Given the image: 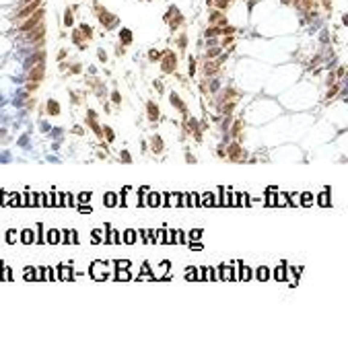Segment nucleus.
Wrapping results in <instances>:
<instances>
[{"mask_svg": "<svg viewBox=\"0 0 348 360\" xmlns=\"http://www.w3.org/2000/svg\"><path fill=\"white\" fill-rule=\"evenodd\" d=\"M89 197H91V194H81L78 196V202H89Z\"/></svg>", "mask_w": 348, "mask_h": 360, "instance_id": "23", "label": "nucleus"}, {"mask_svg": "<svg viewBox=\"0 0 348 360\" xmlns=\"http://www.w3.org/2000/svg\"><path fill=\"white\" fill-rule=\"evenodd\" d=\"M39 19H41V12H37V14H35L33 19L29 21V23H25V25H23V29H25V31H27V29H31L33 25H37V23H39Z\"/></svg>", "mask_w": 348, "mask_h": 360, "instance_id": "5", "label": "nucleus"}, {"mask_svg": "<svg viewBox=\"0 0 348 360\" xmlns=\"http://www.w3.org/2000/svg\"><path fill=\"white\" fill-rule=\"evenodd\" d=\"M128 266H130V261H126V259L117 261V267H120V270H128Z\"/></svg>", "mask_w": 348, "mask_h": 360, "instance_id": "18", "label": "nucleus"}, {"mask_svg": "<svg viewBox=\"0 0 348 360\" xmlns=\"http://www.w3.org/2000/svg\"><path fill=\"white\" fill-rule=\"evenodd\" d=\"M167 197H169V200H165V204H167V206H177V204H184V202L179 200V197H181L179 194H171V196H167Z\"/></svg>", "mask_w": 348, "mask_h": 360, "instance_id": "3", "label": "nucleus"}, {"mask_svg": "<svg viewBox=\"0 0 348 360\" xmlns=\"http://www.w3.org/2000/svg\"><path fill=\"white\" fill-rule=\"evenodd\" d=\"M6 239H8V243H14V241H17V232H14V231H11Z\"/></svg>", "mask_w": 348, "mask_h": 360, "instance_id": "19", "label": "nucleus"}, {"mask_svg": "<svg viewBox=\"0 0 348 360\" xmlns=\"http://www.w3.org/2000/svg\"><path fill=\"white\" fill-rule=\"evenodd\" d=\"M319 204H321V206H327V194H321V196H319Z\"/></svg>", "mask_w": 348, "mask_h": 360, "instance_id": "20", "label": "nucleus"}, {"mask_svg": "<svg viewBox=\"0 0 348 360\" xmlns=\"http://www.w3.org/2000/svg\"><path fill=\"white\" fill-rule=\"evenodd\" d=\"M37 6H39V0H35L33 4H29V6H27L25 11H21V12H19V17H17V19H25V17H27V14H31V12H33L35 8H37Z\"/></svg>", "mask_w": 348, "mask_h": 360, "instance_id": "2", "label": "nucleus"}, {"mask_svg": "<svg viewBox=\"0 0 348 360\" xmlns=\"http://www.w3.org/2000/svg\"><path fill=\"white\" fill-rule=\"evenodd\" d=\"M103 266H105V264H101V261H95V264H93V267H91V274H93L95 280H107V278H109V274L103 270Z\"/></svg>", "mask_w": 348, "mask_h": 360, "instance_id": "1", "label": "nucleus"}, {"mask_svg": "<svg viewBox=\"0 0 348 360\" xmlns=\"http://www.w3.org/2000/svg\"><path fill=\"white\" fill-rule=\"evenodd\" d=\"M117 278L120 280H130V272H128V270H120V272H117Z\"/></svg>", "mask_w": 348, "mask_h": 360, "instance_id": "13", "label": "nucleus"}, {"mask_svg": "<svg viewBox=\"0 0 348 360\" xmlns=\"http://www.w3.org/2000/svg\"><path fill=\"white\" fill-rule=\"evenodd\" d=\"M186 241V237H184V232H177V243H184Z\"/></svg>", "mask_w": 348, "mask_h": 360, "instance_id": "24", "label": "nucleus"}, {"mask_svg": "<svg viewBox=\"0 0 348 360\" xmlns=\"http://www.w3.org/2000/svg\"><path fill=\"white\" fill-rule=\"evenodd\" d=\"M200 235H202V231H194V232H192V237H194V239H200Z\"/></svg>", "mask_w": 348, "mask_h": 360, "instance_id": "26", "label": "nucleus"}, {"mask_svg": "<svg viewBox=\"0 0 348 360\" xmlns=\"http://www.w3.org/2000/svg\"><path fill=\"white\" fill-rule=\"evenodd\" d=\"M70 278H72L70 267H60V280H70Z\"/></svg>", "mask_w": 348, "mask_h": 360, "instance_id": "7", "label": "nucleus"}, {"mask_svg": "<svg viewBox=\"0 0 348 360\" xmlns=\"http://www.w3.org/2000/svg\"><path fill=\"white\" fill-rule=\"evenodd\" d=\"M303 204H311V194H303Z\"/></svg>", "mask_w": 348, "mask_h": 360, "instance_id": "22", "label": "nucleus"}, {"mask_svg": "<svg viewBox=\"0 0 348 360\" xmlns=\"http://www.w3.org/2000/svg\"><path fill=\"white\" fill-rule=\"evenodd\" d=\"M31 278H33V270L27 267V270H25V280H31Z\"/></svg>", "mask_w": 348, "mask_h": 360, "instance_id": "21", "label": "nucleus"}, {"mask_svg": "<svg viewBox=\"0 0 348 360\" xmlns=\"http://www.w3.org/2000/svg\"><path fill=\"white\" fill-rule=\"evenodd\" d=\"M134 239H136L134 231H128V232H126V243H134Z\"/></svg>", "mask_w": 348, "mask_h": 360, "instance_id": "16", "label": "nucleus"}, {"mask_svg": "<svg viewBox=\"0 0 348 360\" xmlns=\"http://www.w3.org/2000/svg\"><path fill=\"white\" fill-rule=\"evenodd\" d=\"M231 278H233V270L227 267V266H222L221 267V280H231Z\"/></svg>", "mask_w": 348, "mask_h": 360, "instance_id": "4", "label": "nucleus"}, {"mask_svg": "<svg viewBox=\"0 0 348 360\" xmlns=\"http://www.w3.org/2000/svg\"><path fill=\"white\" fill-rule=\"evenodd\" d=\"M56 241H58V232L49 231V235H47V243H56Z\"/></svg>", "mask_w": 348, "mask_h": 360, "instance_id": "14", "label": "nucleus"}, {"mask_svg": "<svg viewBox=\"0 0 348 360\" xmlns=\"http://www.w3.org/2000/svg\"><path fill=\"white\" fill-rule=\"evenodd\" d=\"M196 278H198L196 270H187V280H196Z\"/></svg>", "mask_w": 348, "mask_h": 360, "instance_id": "17", "label": "nucleus"}, {"mask_svg": "<svg viewBox=\"0 0 348 360\" xmlns=\"http://www.w3.org/2000/svg\"><path fill=\"white\" fill-rule=\"evenodd\" d=\"M268 276H270V272H268V267H266V266L257 270V280H262V282H264V280H268Z\"/></svg>", "mask_w": 348, "mask_h": 360, "instance_id": "8", "label": "nucleus"}, {"mask_svg": "<svg viewBox=\"0 0 348 360\" xmlns=\"http://www.w3.org/2000/svg\"><path fill=\"white\" fill-rule=\"evenodd\" d=\"M159 197H161L159 194H151V200H148V204H151V206H157V204H159Z\"/></svg>", "mask_w": 348, "mask_h": 360, "instance_id": "15", "label": "nucleus"}, {"mask_svg": "<svg viewBox=\"0 0 348 360\" xmlns=\"http://www.w3.org/2000/svg\"><path fill=\"white\" fill-rule=\"evenodd\" d=\"M33 241V235H31V231H23V243H31Z\"/></svg>", "mask_w": 348, "mask_h": 360, "instance_id": "12", "label": "nucleus"}, {"mask_svg": "<svg viewBox=\"0 0 348 360\" xmlns=\"http://www.w3.org/2000/svg\"><path fill=\"white\" fill-rule=\"evenodd\" d=\"M274 278H276V280H284V266L276 267V272H274Z\"/></svg>", "mask_w": 348, "mask_h": 360, "instance_id": "11", "label": "nucleus"}, {"mask_svg": "<svg viewBox=\"0 0 348 360\" xmlns=\"http://www.w3.org/2000/svg\"><path fill=\"white\" fill-rule=\"evenodd\" d=\"M105 204H107V206H116L117 204V196L116 194H107V196H105Z\"/></svg>", "mask_w": 348, "mask_h": 360, "instance_id": "9", "label": "nucleus"}, {"mask_svg": "<svg viewBox=\"0 0 348 360\" xmlns=\"http://www.w3.org/2000/svg\"><path fill=\"white\" fill-rule=\"evenodd\" d=\"M2 276H4V280H11V270H4V274H2Z\"/></svg>", "mask_w": 348, "mask_h": 360, "instance_id": "25", "label": "nucleus"}, {"mask_svg": "<svg viewBox=\"0 0 348 360\" xmlns=\"http://www.w3.org/2000/svg\"><path fill=\"white\" fill-rule=\"evenodd\" d=\"M190 247H192V249H202V245H200V243H192Z\"/></svg>", "mask_w": 348, "mask_h": 360, "instance_id": "27", "label": "nucleus"}, {"mask_svg": "<svg viewBox=\"0 0 348 360\" xmlns=\"http://www.w3.org/2000/svg\"><path fill=\"white\" fill-rule=\"evenodd\" d=\"M239 278H241V280H249V278H251V270H249V267H245V266H241V274H239Z\"/></svg>", "mask_w": 348, "mask_h": 360, "instance_id": "10", "label": "nucleus"}, {"mask_svg": "<svg viewBox=\"0 0 348 360\" xmlns=\"http://www.w3.org/2000/svg\"><path fill=\"white\" fill-rule=\"evenodd\" d=\"M204 200H200V204H204V206H212V204H216L214 202V197H212V194H204Z\"/></svg>", "mask_w": 348, "mask_h": 360, "instance_id": "6", "label": "nucleus"}]
</instances>
